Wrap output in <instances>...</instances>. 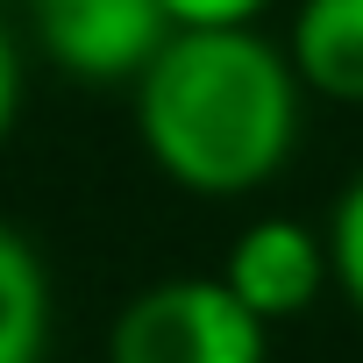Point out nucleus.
Masks as SVG:
<instances>
[{
	"label": "nucleus",
	"instance_id": "obj_2",
	"mask_svg": "<svg viewBox=\"0 0 363 363\" xmlns=\"http://www.w3.org/2000/svg\"><path fill=\"white\" fill-rule=\"evenodd\" d=\"M107 363H271V320L221 278H164L114 313Z\"/></svg>",
	"mask_w": 363,
	"mask_h": 363
},
{
	"label": "nucleus",
	"instance_id": "obj_6",
	"mask_svg": "<svg viewBox=\"0 0 363 363\" xmlns=\"http://www.w3.org/2000/svg\"><path fill=\"white\" fill-rule=\"evenodd\" d=\"M50 356V271L22 228L0 221V363Z\"/></svg>",
	"mask_w": 363,
	"mask_h": 363
},
{
	"label": "nucleus",
	"instance_id": "obj_5",
	"mask_svg": "<svg viewBox=\"0 0 363 363\" xmlns=\"http://www.w3.org/2000/svg\"><path fill=\"white\" fill-rule=\"evenodd\" d=\"M285 57L299 86L328 107H363V0H299Z\"/></svg>",
	"mask_w": 363,
	"mask_h": 363
},
{
	"label": "nucleus",
	"instance_id": "obj_3",
	"mask_svg": "<svg viewBox=\"0 0 363 363\" xmlns=\"http://www.w3.org/2000/svg\"><path fill=\"white\" fill-rule=\"evenodd\" d=\"M29 29L43 57L86 86H135V72L164 50V0H29Z\"/></svg>",
	"mask_w": 363,
	"mask_h": 363
},
{
	"label": "nucleus",
	"instance_id": "obj_9",
	"mask_svg": "<svg viewBox=\"0 0 363 363\" xmlns=\"http://www.w3.org/2000/svg\"><path fill=\"white\" fill-rule=\"evenodd\" d=\"M15 121H22V50H15L8 22H0V143L15 135Z\"/></svg>",
	"mask_w": 363,
	"mask_h": 363
},
{
	"label": "nucleus",
	"instance_id": "obj_1",
	"mask_svg": "<svg viewBox=\"0 0 363 363\" xmlns=\"http://www.w3.org/2000/svg\"><path fill=\"white\" fill-rule=\"evenodd\" d=\"M306 86L264 29H171L135 72V143L178 193L242 200L292 164Z\"/></svg>",
	"mask_w": 363,
	"mask_h": 363
},
{
	"label": "nucleus",
	"instance_id": "obj_8",
	"mask_svg": "<svg viewBox=\"0 0 363 363\" xmlns=\"http://www.w3.org/2000/svg\"><path fill=\"white\" fill-rule=\"evenodd\" d=\"M271 0H164L171 29H257Z\"/></svg>",
	"mask_w": 363,
	"mask_h": 363
},
{
	"label": "nucleus",
	"instance_id": "obj_7",
	"mask_svg": "<svg viewBox=\"0 0 363 363\" xmlns=\"http://www.w3.org/2000/svg\"><path fill=\"white\" fill-rule=\"evenodd\" d=\"M328 271H335L342 299L363 313V171L342 186V200L328 214Z\"/></svg>",
	"mask_w": 363,
	"mask_h": 363
},
{
	"label": "nucleus",
	"instance_id": "obj_4",
	"mask_svg": "<svg viewBox=\"0 0 363 363\" xmlns=\"http://www.w3.org/2000/svg\"><path fill=\"white\" fill-rule=\"evenodd\" d=\"M221 285L257 313V320H299L320 306V292L335 285L328 271V235H313L306 221H285V214H264L250 221L228 257H221Z\"/></svg>",
	"mask_w": 363,
	"mask_h": 363
}]
</instances>
